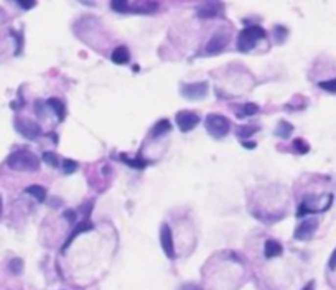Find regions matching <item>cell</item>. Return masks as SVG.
<instances>
[{"label":"cell","instance_id":"1","mask_svg":"<svg viewBox=\"0 0 336 290\" xmlns=\"http://www.w3.org/2000/svg\"><path fill=\"white\" fill-rule=\"evenodd\" d=\"M7 165L15 171H36L40 169V158L26 148H20L8 155Z\"/></svg>","mask_w":336,"mask_h":290},{"label":"cell","instance_id":"2","mask_svg":"<svg viewBox=\"0 0 336 290\" xmlns=\"http://www.w3.org/2000/svg\"><path fill=\"white\" fill-rule=\"evenodd\" d=\"M261 38H265V30L259 25H251L240 30L238 36V49L239 51H251Z\"/></svg>","mask_w":336,"mask_h":290},{"label":"cell","instance_id":"3","mask_svg":"<svg viewBox=\"0 0 336 290\" xmlns=\"http://www.w3.org/2000/svg\"><path fill=\"white\" fill-rule=\"evenodd\" d=\"M204 125H206L208 132L216 139L224 137V135H228V132L231 130L229 119L221 114H208L206 121H204Z\"/></svg>","mask_w":336,"mask_h":290},{"label":"cell","instance_id":"4","mask_svg":"<svg viewBox=\"0 0 336 290\" xmlns=\"http://www.w3.org/2000/svg\"><path fill=\"white\" fill-rule=\"evenodd\" d=\"M181 96L190 99V101H199L208 94V83L199 81V83H183L180 86Z\"/></svg>","mask_w":336,"mask_h":290},{"label":"cell","instance_id":"5","mask_svg":"<svg viewBox=\"0 0 336 290\" xmlns=\"http://www.w3.org/2000/svg\"><path fill=\"white\" fill-rule=\"evenodd\" d=\"M15 130L20 135H24L25 139H28V140H35V139H38L40 135L43 134V130H42V127H40L36 122L33 121H28V119H17L15 121Z\"/></svg>","mask_w":336,"mask_h":290},{"label":"cell","instance_id":"6","mask_svg":"<svg viewBox=\"0 0 336 290\" xmlns=\"http://www.w3.org/2000/svg\"><path fill=\"white\" fill-rule=\"evenodd\" d=\"M176 125H178V129L181 132H190V130H193L194 127L199 124V117L198 114H194V112H190V111H180L176 112Z\"/></svg>","mask_w":336,"mask_h":290},{"label":"cell","instance_id":"7","mask_svg":"<svg viewBox=\"0 0 336 290\" xmlns=\"http://www.w3.org/2000/svg\"><path fill=\"white\" fill-rule=\"evenodd\" d=\"M160 242L163 247V252L168 259H175V246H173V234H171V228L168 224H162L160 228Z\"/></svg>","mask_w":336,"mask_h":290},{"label":"cell","instance_id":"8","mask_svg":"<svg viewBox=\"0 0 336 290\" xmlns=\"http://www.w3.org/2000/svg\"><path fill=\"white\" fill-rule=\"evenodd\" d=\"M316 228H318V221H316V219H307V221H303V223H300L297 226L293 236H295V239H297V241H308V239L315 234Z\"/></svg>","mask_w":336,"mask_h":290},{"label":"cell","instance_id":"9","mask_svg":"<svg viewBox=\"0 0 336 290\" xmlns=\"http://www.w3.org/2000/svg\"><path fill=\"white\" fill-rule=\"evenodd\" d=\"M229 42V36L226 33H222V31H217L210 38V42L206 45V53L208 54H216L222 51V49L226 48V45Z\"/></svg>","mask_w":336,"mask_h":290},{"label":"cell","instance_id":"10","mask_svg":"<svg viewBox=\"0 0 336 290\" xmlns=\"http://www.w3.org/2000/svg\"><path fill=\"white\" fill-rule=\"evenodd\" d=\"M221 12H222V5L217 2H206V3H203V5H199L196 10L199 18H215L219 15Z\"/></svg>","mask_w":336,"mask_h":290},{"label":"cell","instance_id":"11","mask_svg":"<svg viewBox=\"0 0 336 290\" xmlns=\"http://www.w3.org/2000/svg\"><path fill=\"white\" fill-rule=\"evenodd\" d=\"M282 252H284L282 244L274 241V239H267L265 244H264V256L267 257V259H274V257H279Z\"/></svg>","mask_w":336,"mask_h":290},{"label":"cell","instance_id":"12","mask_svg":"<svg viewBox=\"0 0 336 290\" xmlns=\"http://www.w3.org/2000/svg\"><path fill=\"white\" fill-rule=\"evenodd\" d=\"M93 229V224H91V221H83V223H79L78 226L74 228V231L70 234V238L66 239V242L63 244V247H61V251H66L68 247H70V244L74 241L76 239V236H79L81 233H86V231H91Z\"/></svg>","mask_w":336,"mask_h":290},{"label":"cell","instance_id":"13","mask_svg":"<svg viewBox=\"0 0 336 290\" xmlns=\"http://www.w3.org/2000/svg\"><path fill=\"white\" fill-rule=\"evenodd\" d=\"M47 106L51 107L54 111V114H56L58 121L63 122L65 121V116H66V111H65V104H63L58 97H49L47 101Z\"/></svg>","mask_w":336,"mask_h":290},{"label":"cell","instance_id":"14","mask_svg":"<svg viewBox=\"0 0 336 290\" xmlns=\"http://www.w3.org/2000/svg\"><path fill=\"white\" fill-rule=\"evenodd\" d=\"M259 112V106L254 102H247V104H242V106H239L236 109V116L238 117H251V116H256Z\"/></svg>","mask_w":336,"mask_h":290},{"label":"cell","instance_id":"15","mask_svg":"<svg viewBox=\"0 0 336 290\" xmlns=\"http://www.w3.org/2000/svg\"><path fill=\"white\" fill-rule=\"evenodd\" d=\"M129 58H130L129 49L125 47H117L111 54V60L114 61L116 65H125V63L129 61Z\"/></svg>","mask_w":336,"mask_h":290},{"label":"cell","instance_id":"16","mask_svg":"<svg viewBox=\"0 0 336 290\" xmlns=\"http://www.w3.org/2000/svg\"><path fill=\"white\" fill-rule=\"evenodd\" d=\"M170 130H171V124L167 119H162L152 127L150 135H152V137H160V135H163V134H168Z\"/></svg>","mask_w":336,"mask_h":290},{"label":"cell","instance_id":"17","mask_svg":"<svg viewBox=\"0 0 336 290\" xmlns=\"http://www.w3.org/2000/svg\"><path fill=\"white\" fill-rule=\"evenodd\" d=\"M25 193L31 194V196L38 199L40 203H43L45 199H47V190H45L42 185H30L28 188H25Z\"/></svg>","mask_w":336,"mask_h":290},{"label":"cell","instance_id":"18","mask_svg":"<svg viewBox=\"0 0 336 290\" xmlns=\"http://www.w3.org/2000/svg\"><path fill=\"white\" fill-rule=\"evenodd\" d=\"M293 130V125L290 124L287 121H280L279 124H277V129H275V135L277 137H282V139H287L290 134H292Z\"/></svg>","mask_w":336,"mask_h":290},{"label":"cell","instance_id":"19","mask_svg":"<svg viewBox=\"0 0 336 290\" xmlns=\"http://www.w3.org/2000/svg\"><path fill=\"white\" fill-rule=\"evenodd\" d=\"M120 158H122V162L125 163V165H129V167H132V169H139V170H142L147 167V162L144 160V158H129L125 155V153H120Z\"/></svg>","mask_w":336,"mask_h":290},{"label":"cell","instance_id":"20","mask_svg":"<svg viewBox=\"0 0 336 290\" xmlns=\"http://www.w3.org/2000/svg\"><path fill=\"white\" fill-rule=\"evenodd\" d=\"M259 130V125H254V124H244V125H239L236 127V134L239 135V137H251Z\"/></svg>","mask_w":336,"mask_h":290},{"label":"cell","instance_id":"21","mask_svg":"<svg viewBox=\"0 0 336 290\" xmlns=\"http://www.w3.org/2000/svg\"><path fill=\"white\" fill-rule=\"evenodd\" d=\"M61 169H63V173L65 175H71L78 170V163H76L74 160H70V158H65V160L61 162Z\"/></svg>","mask_w":336,"mask_h":290},{"label":"cell","instance_id":"22","mask_svg":"<svg viewBox=\"0 0 336 290\" xmlns=\"http://www.w3.org/2000/svg\"><path fill=\"white\" fill-rule=\"evenodd\" d=\"M293 150L297 153H308V150H310V145H308L303 139H295L293 140Z\"/></svg>","mask_w":336,"mask_h":290},{"label":"cell","instance_id":"23","mask_svg":"<svg viewBox=\"0 0 336 290\" xmlns=\"http://www.w3.org/2000/svg\"><path fill=\"white\" fill-rule=\"evenodd\" d=\"M43 162L45 163H48V165H51V167H60V158H58V155L54 152H45L43 153Z\"/></svg>","mask_w":336,"mask_h":290},{"label":"cell","instance_id":"24","mask_svg":"<svg viewBox=\"0 0 336 290\" xmlns=\"http://www.w3.org/2000/svg\"><path fill=\"white\" fill-rule=\"evenodd\" d=\"M318 86L321 89L328 91V93H331V94H336V78L328 79V81H320Z\"/></svg>","mask_w":336,"mask_h":290},{"label":"cell","instance_id":"25","mask_svg":"<svg viewBox=\"0 0 336 290\" xmlns=\"http://www.w3.org/2000/svg\"><path fill=\"white\" fill-rule=\"evenodd\" d=\"M8 269H10L12 274H20L22 270H24V261L22 259H12L10 264H8Z\"/></svg>","mask_w":336,"mask_h":290},{"label":"cell","instance_id":"26","mask_svg":"<svg viewBox=\"0 0 336 290\" xmlns=\"http://www.w3.org/2000/svg\"><path fill=\"white\" fill-rule=\"evenodd\" d=\"M65 215V218L68 221H70L71 224H74L76 223V211H72V210H68L66 213H63Z\"/></svg>","mask_w":336,"mask_h":290},{"label":"cell","instance_id":"27","mask_svg":"<svg viewBox=\"0 0 336 290\" xmlns=\"http://www.w3.org/2000/svg\"><path fill=\"white\" fill-rule=\"evenodd\" d=\"M328 267H330V270H336V249L331 252L330 261H328Z\"/></svg>","mask_w":336,"mask_h":290},{"label":"cell","instance_id":"28","mask_svg":"<svg viewBox=\"0 0 336 290\" xmlns=\"http://www.w3.org/2000/svg\"><path fill=\"white\" fill-rule=\"evenodd\" d=\"M35 112L38 114V117H43V101L42 99H38V101L35 102Z\"/></svg>","mask_w":336,"mask_h":290},{"label":"cell","instance_id":"29","mask_svg":"<svg viewBox=\"0 0 336 290\" xmlns=\"http://www.w3.org/2000/svg\"><path fill=\"white\" fill-rule=\"evenodd\" d=\"M17 3L24 8V10H30V8H33L36 5L35 2H26V0H20V2H17Z\"/></svg>","mask_w":336,"mask_h":290},{"label":"cell","instance_id":"30","mask_svg":"<svg viewBox=\"0 0 336 290\" xmlns=\"http://www.w3.org/2000/svg\"><path fill=\"white\" fill-rule=\"evenodd\" d=\"M275 31H277V33H279V38H277V40H279V43H282L284 36L287 35V28H284V26H277Z\"/></svg>","mask_w":336,"mask_h":290},{"label":"cell","instance_id":"31","mask_svg":"<svg viewBox=\"0 0 336 290\" xmlns=\"http://www.w3.org/2000/svg\"><path fill=\"white\" fill-rule=\"evenodd\" d=\"M178 290H201V287H198L196 284H183Z\"/></svg>","mask_w":336,"mask_h":290},{"label":"cell","instance_id":"32","mask_svg":"<svg viewBox=\"0 0 336 290\" xmlns=\"http://www.w3.org/2000/svg\"><path fill=\"white\" fill-rule=\"evenodd\" d=\"M302 290H315V282H313V280H312V282H308Z\"/></svg>","mask_w":336,"mask_h":290},{"label":"cell","instance_id":"33","mask_svg":"<svg viewBox=\"0 0 336 290\" xmlns=\"http://www.w3.org/2000/svg\"><path fill=\"white\" fill-rule=\"evenodd\" d=\"M242 145L246 148H254V147H256V142H242Z\"/></svg>","mask_w":336,"mask_h":290},{"label":"cell","instance_id":"34","mask_svg":"<svg viewBox=\"0 0 336 290\" xmlns=\"http://www.w3.org/2000/svg\"><path fill=\"white\" fill-rule=\"evenodd\" d=\"M0 213H2V198H0Z\"/></svg>","mask_w":336,"mask_h":290}]
</instances>
